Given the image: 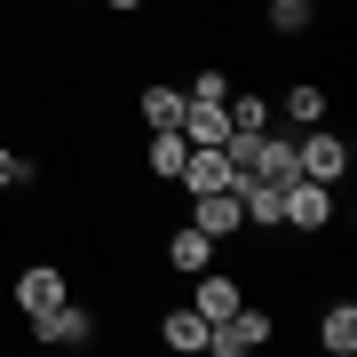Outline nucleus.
<instances>
[{
    "mask_svg": "<svg viewBox=\"0 0 357 357\" xmlns=\"http://www.w3.org/2000/svg\"><path fill=\"white\" fill-rule=\"evenodd\" d=\"M294 167H302L310 183H326V191H342V175H349V143L318 119V128H302V143H294Z\"/></svg>",
    "mask_w": 357,
    "mask_h": 357,
    "instance_id": "f257e3e1",
    "label": "nucleus"
},
{
    "mask_svg": "<svg viewBox=\"0 0 357 357\" xmlns=\"http://www.w3.org/2000/svg\"><path fill=\"white\" fill-rule=\"evenodd\" d=\"M270 333H278V318H270L262 302H238L222 326H206V349H215V357H246V349H262Z\"/></svg>",
    "mask_w": 357,
    "mask_h": 357,
    "instance_id": "f03ea898",
    "label": "nucleus"
},
{
    "mask_svg": "<svg viewBox=\"0 0 357 357\" xmlns=\"http://www.w3.org/2000/svg\"><path fill=\"white\" fill-rule=\"evenodd\" d=\"M56 302H72V286H64L56 262H24L16 270V310H24V318H48Z\"/></svg>",
    "mask_w": 357,
    "mask_h": 357,
    "instance_id": "7ed1b4c3",
    "label": "nucleus"
},
{
    "mask_svg": "<svg viewBox=\"0 0 357 357\" xmlns=\"http://www.w3.org/2000/svg\"><path fill=\"white\" fill-rule=\"evenodd\" d=\"M191 222L222 246V238H238V230H246V206H238V191L222 183V191H199V199H191Z\"/></svg>",
    "mask_w": 357,
    "mask_h": 357,
    "instance_id": "20e7f679",
    "label": "nucleus"
},
{
    "mask_svg": "<svg viewBox=\"0 0 357 357\" xmlns=\"http://www.w3.org/2000/svg\"><path fill=\"white\" fill-rule=\"evenodd\" d=\"M159 255H167V270H191V278H199V270H215V238H206L199 222H175L159 238Z\"/></svg>",
    "mask_w": 357,
    "mask_h": 357,
    "instance_id": "39448f33",
    "label": "nucleus"
},
{
    "mask_svg": "<svg viewBox=\"0 0 357 357\" xmlns=\"http://www.w3.org/2000/svg\"><path fill=\"white\" fill-rule=\"evenodd\" d=\"M238 302H246V294H238V278H230V270H199V286H191V310H199L206 326H222Z\"/></svg>",
    "mask_w": 357,
    "mask_h": 357,
    "instance_id": "423d86ee",
    "label": "nucleus"
},
{
    "mask_svg": "<svg viewBox=\"0 0 357 357\" xmlns=\"http://www.w3.org/2000/svg\"><path fill=\"white\" fill-rule=\"evenodd\" d=\"M175 183H183L191 199H199V191H222V183H230V159L215 151V143H191V159H183V175H175Z\"/></svg>",
    "mask_w": 357,
    "mask_h": 357,
    "instance_id": "0eeeda50",
    "label": "nucleus"
},
{
    "mask_svg": "<svg viewBox=\"0 0 357 357\" xmlns=\"http://www.w3.org/2000/svg\"><path fill=\"white\" fill-rule=\"evenodd\" d=\"M32 326H40V342H96V310H79V302H56Z\"/></svg>",
    "mask_w": 357,
    "mask_h": 357,
    "instance_id": "6e6552de",
    "label": "nucleus"
},
{
    "mask_svg": "<svg viewBox=\"0 0 357 357\" xmlns=\"http://www.w3.org/2000/svg\"><path fill=\"white\" fill-rule=\"evenodd\" d=\"M183 159H191V143H183V128H151V151H143V167H151V183H175Z\"/></svg>",
    "mask_w": 357,
    "mask_h": 357,
    "instance_id": "1a4fd4ad",
    "label": "nucleus"
},
{
    "mask_svg": "<svg viewBox=\"0 0 357 357\" xmlns=\"http://www.w3.org/2000/svg\"><path fill=\"white\" fill-rule=\"evenodd\" d=\"M183 143H215L222 151L230 143V112L222 103H183Z\"/></svg>",
    "mask_w": 357,
    "mask_h": 357,
    "instance_id": "9d476101",
    "label": "nucleus"
},
{
    "mask_svg": "<svg viewBox=\"0 0 357 357\" xmlns=\"http://www.w3.org/2000/svg\"><path fill=\"white\" fill-rule=\"evenodd\" d=\"M183 103H191V96H183V88H167V79H151V88H143V103H135V112H143V128H183Z\"/></svg>",
    "mask_w": 357,
    "mask_h": 357,
    "instance_id": "9b49d317",
    "label": "nucleus"
},
{
    "mask_svg": "<svg viewBox=\"0 0 357 357\" xmlns=\"http://www.w3.org/2000/svg\"><path fill=\"white\" fill-rule=\"evenodd\" d=\"M159 342L183 349V357H199L206 349V318H199V310H167V318H159Z\"/></svg>",
    "mask_w": 357,
    "mask_h": 357,
    "instance_id": "f8f14e48",
    "label": "nucleus"
},
{
    "mask_svg": "<svg viewBox=\"0 0 357 357\" xmlns=\"http://www.w3.org/2000/svg\"><path fill=\"white\" fill-rule=\"evenodd\" d=\"M318 342H326L333 357L357 349V302H333V310H326V318H318Z\"/></svg>",
    "mask_w": 357,
    "mask_h": 357,
    "instance_id": "ddd939ff",
    "label": "nucleus"
},
{
    "mask_svg": "<svg viewBox=\"0 0 357 357\" xmlns=\"http://www.w3.org/2000/svg\"><path fill=\"white\" fill-rule=\"evenodd\" d=\"M286 119H294V128H318V119H326V88H318V79H294V88H286Z\"/></svg>",
    "mask_w": 357,
    "mask_h": 357,
    "instance_id": "4468645a",
    "label": "nucleus"
},
{
    "mask_svg": "<svg viewBox=\"0 0 357 357\" xmlns=\"http://www.w3.org/2000/svg\"><path fill=\"white\" fill-rule=\"evenodd\" d=\"M222 112H230V135H255V128H270V103H262V96H238V88H230V103H222Z\"/></svg>",
    "mask_w": 357,
    "mask_h": 357,
    "instance_id": "2eb2a0df",
    "label": "nucleus"
},
{
    "mask_svg": "<svg viewBox=\"0 0 357 357\" xmlns=\"http://www.w3.org/2000/svg\"><path fill=\"white\" fill-rule=\"evenodd\" d=\"M270 32H310V0H270Z\"/></svg>",
    "mask_w": 357,
    "mask_h": 357,
    "instance_id": "dca6fc26",
    "label": "nucleus"
},
{
    "mask_svg": "<svg viewBox=\"0 0 357 357\" xmlns=\"http://www.w3.org/2000/svg\"><path fill=\"white\" fill-rule=\"evenodd\" d=\"M183 96H191V103H230V79H222V72H199Z\"/></svg>",
    "mask_w": 357,
    "mask_h": 357,
    "instance_id": "f3484780",
    "label": "nucleus"
},
{
    "mask_svg": "<svg viewBox=\"0 0 357 357\" xmlns=\"http://www.w3.org/2000/svg\"><path fill=\"white\" fill-rule=\"evenodd\" d=\"M16 183H32V159H24V151H8V143H0V191H16Z\"/></svg>",
    "mask_w": 357,
    "mask_h": 357,
    "instance_id": "a211bd4d",
    "label": "nucleus"
},
{
    "mask_svg": "<svg viewBox=\"0 0 357 357\" xmlns=\"http://www.w3.org/2000/svg\"><path fill=\"white\" fill-rule=\"evenodd\" d=\"M103 8H112V16H135V8H143V0H103Z\"/></svg>",
    "mask_w": 357,
    "mask_h": 357,
    "instance_id": "6ab92c4d",
    "label": "nucleus"
},
{
    "mask_svg": "<svg viewBox=\"0 0 357 357\" xmlns=\"http://www.w3.org/2000/svg\"><path fill=\"white\" fill-rule=\"evenodd\" d=\"M64 8H88V0H64Z\"/></svg>",
    "mask_w": 357,
    "mask_h": 357,
    "instance_id": "aec40b11",
    "label": "nucleus"
}]
</instances>
